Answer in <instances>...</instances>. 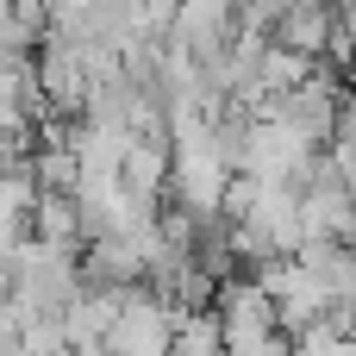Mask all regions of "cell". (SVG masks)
Segmentation results:
<instances>
[{
    "label": "cell",
    "instance_id": "1",
    "mask_svg": "<svg viewBox=\"0 0 356 356\" xmlns=\"http://www.w3.org/2000/svg\"><path fill=\"white\" fill-rule=\"evenodd\" d=\"M225 232H232V250L244 263H282L300 250V188H275V181H232L225 194Z\"/></svg>",
    "mask_w": 356,
    "mask_h": 356
},
{
    "label": "cell",
    "instance_id": "2",
    "mask_svg": "<svg viewBox=\"0 0 356 356\" xmlns=\"http://www.w3.org/2000/svg\"><path fill=\"white\" fill-rule=\"evenodd\" d=\"M313 163H319V150H313L282 113H250V119H244V144H238V175H244V181L294 188V181H307Z\"/></svg>",
    "mask_w": 356,
    "mask_h": 356
},
{
    "label": "cell",
    "instance_id": "3",
    "mask_svg": "<svg viewBox=\"0 0 356 356\" xmlns=\"http://www.w3.org/2000/svg\"><path fill=\"white\" fill-rule=\"evenodd\" d=\"M175 319H181V307H169L163 294L125 288V294H119V313H113V325H106L100 344H106L113 356H169Z\"/></svg>",
    "mask_w": 356,
    "mask_h": 356
},
{
    "label": "cell",
    "instance_id": "4",
    "mask_svg": "<svg viewBox=\"0 0 356 356\" xmlns=\"http://www.w3.org/2000/svg\"><path fill=\"white\" fill-rule=\"evenodd\" d=\"M263 294H269V307H275V325L288 332V338H300L307 325H319V319H332V294H325V282L300 263V257H282V263H269L263 269Z\"/></svg>",
    "mask_w": 356,
    "mask_h": 356
},
{
    "label": "cell",
    "instance_id": "5",
    "mask_svg": "<svg viewBox=\"0 0 356 356\" xmlns=\"http://www.w3.org/2000/svg\"><path fill=\"white\" fill-rule=\"evenodd\" d=\"M350 225H356V194L325 163H313L307 188H300V244H344Z\"/></svg>",
    "mask_w": 356,
    "mask_h": 356
},
{
    "label": "cell",
    "instance_id": "6",
    "mask_svg": "<svg viewBox=\"0 0 356 356\" xmlns=\"http://www.w3.org/2000/svg\"><path fill=\"white\" fill-rule=\"evenodd\" d=\"M338 106H344V94H338L332 69H313V75H307V81H300L294 94H282V100H275L269 113H282V119H288V125H294V131H300V138H307V144L319 150V144H332Z\"/></svg>",
    "mask_w": 356,
    "mask_h": 356
},
{
    "label": "cell",
    "instance_id": "7",
    "mask_svg": "<svg viewBox=\"0 0 356 356\" xmlns=\"http://www.w3.org/2000/svg\"><path fill=\"white\" fill-rule=\"evenodd\" d=\"M238 38V0H181L175 6V31L169 44H181L188 56H219L225 44Z\"/></svg>",
    "mask_w": 356,
    "mask_h": 356
},
{
    "label": "cell",
    "instance_id": "8",
    "mask_svg": "<svg viewBox=\"0 0 356 356\" xmlns=\"http://www.w3.org/2000/svg\"><path fill=\"white\" fill-rule=\"evenodd\" d=\"M31 238H44V244H56V250H75V244H81V207H75V194H38V207H31Z\"/></svg>",
    "mask_w": 356,
    "mask_h": 356
},
{
    "label": "cell",
    "instance_id": "9",
    "mask_svg": "<svg viewBox=\"0 0 356 356\" xmlns=\"http://www.w3.org/2000/svg\"><path fill=\"white\" fill-rule=\"evenodd\" d=\"M169 356H225V332H219L213 307H188V313L175 319V344H169Z\"/></svg>",
    "mask_w": 356,
    "mask_h": 356
},
{
    "label": "cell",
    "instance_id": "10",
    "mask_svg": "<svg viewBox=\"0 0 356 356\" xmlns=\"http://www.w3.org/2000/svg\"><path fill=\"white\" fill-rule=\"evenodd\" d=\"M294 356H356V325L344 319H319L294 338Z\"/></svg>",
    "mask_w": 356,
    "mask_h": 356
}]
</instances>
